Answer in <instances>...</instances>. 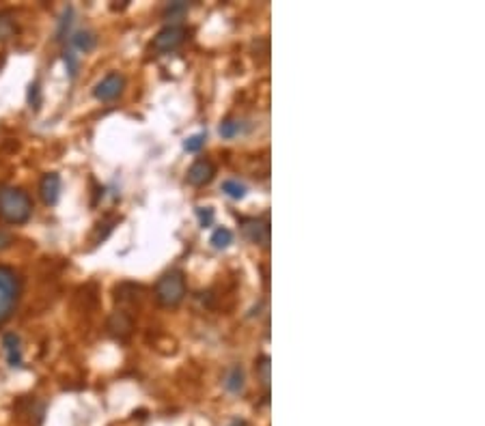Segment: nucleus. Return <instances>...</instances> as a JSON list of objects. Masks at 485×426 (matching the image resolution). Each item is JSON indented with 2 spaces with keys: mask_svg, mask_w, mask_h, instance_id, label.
Returning a JSON list of instances; mask_svg holds the SVG:
<instances>
[{
  "mask_svg": "<svg viewBox=\"0 0 485 426\" xmlns=\"http://www.w3.org/2000/svg\"><path fill=\"white\" fill-rule=\"evenodd\" d=\"M33 215V200L22 188H0V220L24 224Z\"/></svg>",
  "mask_w": 485,
  "mask_h": 426,
  "instance_id": "nucleus-1",
  "label": "nucleus"
},
{
  "mask_svg": "<svg viewBox=\"0 0 485 426\" xmlns=\"http://www.w3.org/2000/svg\"><path fill=\"white\" fill-rule=\"evenodd\" d=\"M19 278L11 267L0 265V325L11 319L13 310L19 302Z\"/></svg>",
  "mask_w": 485,
  "mask_h": 426,
  "instance_id": "nucleus-2",
  "label": "nucleus"
},
{
  "mask_svg": "<svg viewBox=\"0 0 485 426\" xmlns=\"http://www.w3.org/2000/svg\"><path fill=\"white\" fill-rule=\"evenodd\" d=\"M186 297V278L182 272H168L164 274L158 284H156V300L160 302V306L173 308V306H180Z\"/></svg>",
  "mask_w": 485,
  "mask_h": 426,
  "instance_id": "nucleus-3",
  "label": "nucleus"
},
{
  "mask_svg": "<svg viewBox=\"0 0 485 426\" xmlns=\"http://www.w3.org/2000/svg\"><path fill=\"white\" fill-rule=\"evenodd\" d=\"M186 37H188L186 26H182V24H168L156 37H153L151 46H153V50L160 52V54H170V52L180 50L184 46Z\"/></svg>",
  "mask_w": 485,
  "mask_h": 426,
  "instance_id": "nucleus-4",
  "label": "nucleus"
},
{
  "mask_svg": "<svg viewBox=\"0 0 485 426\" xmlns=\"http://www.w3.org/2000/svg\"><path fill=\"white\" fill-rule=\"evenodd\" d=\"M123 88H125V78L119 72H113L95 84L93 95L100 101H115L123 93Z\"/></svg>",
  "mask_w": 485,
  "mask_h": 426,
  "instance_id": "nucleus-5",
  "label": "nucleus"
},
{
  "mask_svg": "<svg viewBox=\"0 0 485 426\" xmlns=\"http://www.w3.org/2000/svg\"><path fill=\"white\" fill-rule=\"evenodd\" d=\"M241 231L255 243V245H266L270 243V224L266 218H248L241 220Z\"/></svg>",
  "mask_w": 485,
  "mask_h": 426,
  "instance_id": "nucleus-6",
  "label": "nucleus"
},
{
  "mask_svg": "<svg viewBox=\"0 0 485 426\" xmlns=\"http://www.w3.org/2000/svg\"><path fill=\"white\" fill-rule=\"evenodd\" d=\"M216 174V166L209 160H196L190 168H188V183L194 188H201L207 186Z\"/></svg>",
  "mask_w": 485,
  "mask_h": 426,
  "instance_id": "nucleus-7",
  "label": "nucleus"
},
{
  "mask_svg": "<svg viewBox=\"0 0 485 426\" xmlns=\"http://www.w3.org/2000/svg\"><path fill=\"white\" fill-rule=\"evenodd\" d=\"M39 196L41 200L46 203L48 207L58 203V196H61V177L56 172H48L41 177V183H39Z\"/></svg>",
  "mask_w": 485,
  "mask_h": 426,
  "instance_id": "nucleus-8",
  "label": "nucleus"
},
{
  "mask_svg": "<svg viewBox=\"0 0 485 426\" xmlns=\"http://www.w3.org/2000/svg\"><path fill=\"white\" fill-rule=\"evenodd\" d=\"M70 43H72V50L76 52H91L95 46H97V35L93 31H76L72 37H70Z\"/></svg>",
  "mask_w": 485,
  "mask_h": 426,
  "instance_id": "nucleus-9",
  "label": "nucleus"
},
{
  "mask_svg": "<svg viewBox=\"0 0 485 426\" xmlns=\"http://www.w3.org/2000/svg\"><path fill=\"white\" fill-rule=\"evenodd\" d=\"M225 388L227 392L231 394H241L246 388V375H244V368H241L239 364H233L225 377Z\"/></svg>",
  "mask_w": 485,
  "mask_h": 426,
  "instance_id": "nucleus-10",
  "label": "nucleus"
},
{
  "mask_svg": "<svg viewBox=\"0 0 485 426\" xmlns=\"http://www.w3.org/2000/svg\"><path fill=\"white\" fill-rule=\"evenodd\" d=\"M3 347H5V353H7V362H9V366H13V368L22 366V347H19V336H17V334H5Z\"/></svg>",
  "mask_w": 485,
  "mask_h": 426,
  "instance_id": "nucleus-11",
  "label": "nucleus"
},
{
  "mask_svg": "<svg viewBox=\"0 0 485 426\" xmlns=\"http://www.w3.org/2000/svg\"><path fill=\"white\" fill-rule=\"evenodd\" d=\"M108 329L113 331L115 336H119V338H125V336L129 334V329H132V321L125 317V312H115V315L110 317V321H108Z\"/></svg>",
  "mask_w": 485,
  "mask_h": 426,
  "instance_id": "nucleus-12",
  "label": "nucleus"
},
{
  "mask_svg": "<svg viewBox=\"0 0 485 426\" xmlns=\"http://www.w3.org/2000/svg\"><path fill=\"white\" fill-rule=\"evenodd\" d=\"M17 33V24L11 11H0V41H7Z\"/></svg>",
  "mask_w": 485,
  "mask_h": 426,
  "instance_id": "nucleus-13",
  "label": "nucleus"
},
{
  "mask_svg": "<svg viewBox=\"0 0 485 426\" xmlns=\"http://www.w3.org/2000/svg\"><path fill=\"white\" fill-rule=\"evenodd\" d=\"M72 22H74V9L67 7L63 11L61 19H58V28H56V41H65L70 35V28H72Z\"/></svg>",
  "mask_w": 485,
  "mask_h": 426,
  "instance_id": "nucleus-14",
  "label": "nucleus"
},
{
  "mask_svg": "<svg viewBox=\"0 0 485 426\" xmlns=\"http://www.w3.org/2000/svg\"><path fill=\"white\" fill-rule=\"evenodd\" d=\"M231 243H233V233H231L229 229L220 227V229L214 231V235H212V245H214L216 250H225V248H229Z\"/></svg>",
  "mask_w": 485,
  "mask_h": 426,
  "instance_id": "nucleus-15",
  "label": "nucleus"
},
{
  "mask_svg": "<svg viewBox=\"0 0 485 426\" xmlns=\"http://www.w3.org/2000/svg\"><path fill=\"white\" fill-rule=\"evenodd\" d=\"M223 192L229 196V198H233V200H239V198H244L246 196V186L244 183H239L237 179H227V181L223 183Z\"/></svg>",
  "mask_w": 485,
  "mask_h": 426,
  "instance_id": "nucleus-16",
  "label": "nucleus"
},
{
  "mask_svg": "<svg viewBox=\"0 0 485 426\" xmlns=\"http://www.w3.org/2000/svg\"><path fill=\"white\" fill-rule=\"evenodd\" d=\"M270 368H272L270 357H268V355H261L259 362H257V375H259L261 386L266 388V390H268V386H270Z\"/></svg>",
  "mask_w": 485,
  "mask_h": 426,
  "instance_id": "nucleus-17",
  "label": "nucleus"
},
{
  "mask_svg": "<svg viewBox=\"0 0 485 426\" xmlns=\"http://www.w3.org/2000/svg\"><path fill=\"white\" fill-rule=\"evenodd\" d=\"M220 136L223 138H227V140H231V138H235L237 133L241 131V123L239 121H235V119H227V121H223L220 123Z\"/></svg>",
  "mask_w": 485,
  "mask_h": 426,
  "instance_id": "nucleus-18",
  "label": "nucleus"
},
{
  "mask_svg": "<svg viewBox=\"0 0 485 426\" xmlns=\"http://www.w3.org/2000/svg\"><path fill=\"white\" fill-rule=\"evenodd\" d=\"M63 63H65V69H67L70 78H76V76H78V69H80L78 54H76L74 50H65V52H63Z\"/></svg>",
  "mask_w": 485,
  "mask_h": 426,
  "instance_id": "nucleus-19",
  "label": "nucleus"
},
{
  "mask_svg": "<svg viewBox=\"0 0 485 426\" xmlns=\"http://www.w3.org/2000/svg\"><path fill=\"white\" fill-rule=\"evenodd\" d=\"M205 140H207V136H205L203 131H201V133H194V136H190V138L184 140V149H186L188 153H198V151L203 149Z\"/></svg>",
  "mask_w": 485,
  "mask_h": 426,
  "instance_id": "nucleus-20",
  "label": "nucleus"
},
{
  "mask_svg": "<svg viewBox=\"0 0 485 426\" xmlns=\"http://www.w3.org/2000/svg\"><path fill=\"white\" fill-rule=\"evenodd\" d=\"M196 215H198V222H201L203 229H209L214 224V209L212 207H196Z\"/></svg>",
  "mask_w": 485,
  "mask_h": 426,
  "instance_id": "nucleus-21",
  "label": "nucleus"
},
{
  "mask_svg": "<svg viewBox=\"0 0 485 426\" xmlns=\"http://www.w3.org/2000/svg\"><path fill=\"white\" fill-rule=\"evenodd\" d=\"M29 104H31V108H35V110H39V106H41V88H39V82H33V84L29 86Z\"/></svg>",
  "mask_w": 485,
  "mask_h": 426,
  "instance_id": "nucleus-22",
  "label": "nucleus"
},
{
  "mask_svg": "<svg viewBox=\"0 0 485 426\" xmlns=\"http://www.w3.org/2000/svg\"><path fill=\"white\" fill-rule=\"evenodd\" d=\"M186 11H188V3H170L166 7V15H170V17H177Z\"/></svg>",
  "mask_w": 485,
  "mask_h": 426,
  "instance_id": "nucleus-23",
  "label": "nucleus"
},
{
  "mask_svg": "<svg viewBox=\"0 0 485 426\" xmlns=\"http://www.w3.org/2000/svg\"><path fill=\"white\" fill-rule=\"evenodd\" d=\"M11 243H13V237H11L7 231H0V252L7 250Z\"/></svg>",
  "mask_w": 485,
  "mask_h": 426,
  "instance_id": "nucleus-24",
  "label": "nucleus"
}]
</instances>
